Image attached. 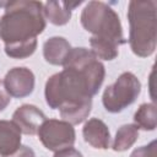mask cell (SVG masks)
I'll use <instances>...</instances> for the list:
<instances>
[{"mask_svg":"<svg viewBox=\"0 0 157 157\" xmlns=\"http://www.w3.org/2000/svg\"><path fill=\"white\" fill-rule=\"evenodd\" d=\"M63 66L45 82V102L52 109L92 99L105 77L104 65L83 47L71 48Z\"/></svg>","mask_w":157,"mask_h":157,"instance_id":"1","label":"cell"},{"mask_svg":"<svg viewBox=\"0 0 157 157\" xmlns=\"http://www.w3.org/2000/svg\"><path fill=\"white\" fill-rule=\"evenodd\" d=\"M0 17V39L5 48L37 40L47 26L44 5L40 1H6Z\"/></svg>","mask_w":157,"mask_h":157,"instance_id":"2","label":"cell"},{"mask_svg":"<svg viewBox=\"0 0 157 157\" xmlns=\"http://www.w3.org/2000/svg\"><path fill=\"white\" fill-rule=\"evenodd\" d=\"M129 44L140 58L153 54L157 44V2L132 0L128 6Z\"/></svg>","mask_w":157,"mask_h":157,"instance_id":"3","label":"cell"},{"mask_svg":"<svg viewBox=\"0 0 157 157\" xmlns=\"http://www.w3.org/2000/svg\"><path fill=\"white\" fill-rule=\"evenodd\" d=\"M82 27L93 37L113 42L118 45L126 43L118 13L105 2L90 1L81 12Z\"/></svg>","mask_w":157,"mask_h":157,"instance_id":"4","label":"cell"},{"mask_svg":"<svg viewBox=\"0 0 157 157\" xmlns=\"http://www.w3.org/2000/svg\"><path fill=\"white\" fill-rule=\"evenodd\" d=\"M141 92V82L132 72H123L114 83L107 86L102 103L107 112L119 113L132 104Z\"/></svg>","mask_w":157,"mask_h":157,"instance_id":"5","label":"cell"},{"mask_svg":"<svg viewBox=\"0 0 157 157\" xmlns=\"http://www.w3.org/2000/svg\"><path fill=\"white\" fill-rule=\"evenodd\" d=\"M37 135L43 146L54 152L72 147L76 140L74 126L65 120L58 119H47L43 121Z\"/></svg>","mask_w":157,"mask_h":157,"instance_id":"6","label":"cell"},{"mask_svg":"<svg viewBox=\"0 0 157 157\" xmlns=\"http://www.w3.org/2000/svg\"><path fill=\"white\" fill-rule=\"evenodd\" d=\"M34 74L25 66L10 69L4 78V86L7 93L15 98L29 96L34 90Z\"/></svg>","mask_w":157,"mask_h":157,"instance_id":"7","label":"cell"},{"mask_svg":"<svg viewBox=\"0 0 157 157\" xmlns=\"http://www.w3.org/2000/svg\"><path fill=\"white\" fill-rule=\"evenodd\" d=\"M45 120V114L33 104H22L12 114V121L26 135H36Z\"/></svg>","mask_w":157,"mask_h":157,"instance_id":"8","label":"cell"},{"mask_svg":"<svg viewBox=\"0 0 157 157\" xmlns=\"http://www.w3.org/2000/svg\"><path fill=\"white\" fill-rule=\"evenodd\" d=\"M85 141L94 148L107 150L110 145V132L105 123L98 118H92L86 121L82 129Z\"/></svg>","mask_w":157,"mask_h":157,"instance_id":"9","label":"cell"},{"mask_svg":"<svg viewBox=\"0 0 157 157\" xmlns=\"http://www.w3.org/2000/svg\"><path fill=\"white\" fill-rule=\"evenodd\" d=\"M71 50L70 43L64 37H52L43 44V56L52 65H64Z\"/></svg>","mask_w":157,"mask_h":157,"instance_id":"10","label":"cell"},{"mask_svg":"<svg viewBox=\"0 0 157 157\" xmlns=\"http://www.w3.org/2000/svg\"><path fill=\"white\" fill-rule=\"evenodd\" d=\"M21 131L11 120H0V155L13 153L21 146Z\"/></svg>","mask_w":157,"mask_h":157,"instance_id":"11","label":"cell"},{"mask_svg":"<svg viewBox=\"0 0 157 157\" xmlns=\"http://www.w3.org/2000/svg\"><path fill=\"white\" fill-rule=\"evenodd\" d=\"M78 2H65V1H47L44 4V16L50 23L55 26H64L71 18V11L78 6Z\"/></svg>","mask_w":157,"mask_h":157,"instance_id":"12","label":"cell"},{"mask_svg":"<svg viewBox=\"0 0 157 157\" xmlns=\"http://www.w3.org/2000/svg\"><path fill=\"white\" fill-rule=\"evenodd\" d=\"M91 108H92V99H88L81 103H75V104L61 107L59 108V113L63 120L70 123L71 125H76V124L82 123L90 115Z\"/></svg>","mask_w":157,"mask_h":157,"instance_id":"13","label":"cell"},{"mask_svg":"<svg viewBox=\"0 0 157 157\" xmlns=\"http://www.w3.org/2000/svg\"><path fill=\"white\" fill-rule=\"evenodd\" d=\"M137 137H139V128L135 124L121 125L115 134L112 147L117 152L126 151L136 142Z\"/></svg>","mask_w":157,"mask_h":157,"instance_id":"14","label":"cell"},{"mask_svg":"<svg viewBox=\"0 0 157 157\" xmlns=\"http://www.w3.org/2000/svg\"><path fill=\"white\" fill-rule=\"evenodd\" d=\"M135 125L139 129L152 131L157 126V113L155 103H144L139 107L134 115Z\"/></svg>","mask_w":157,"mask_h":157,"instance_id":"15","label":"cell"},{"mask_svg":"<svg viewBox=\"0 0 157 157\" xmlns=\"http://www.w3.org/2000/svg\"><path fill=\"white\" fill-rule=\"evenodd\" d=\"M90 45H91V50L97 56V59L113 60L119 54V45L118 44L109 42V40L96 38L93 36L90 38Z\"/></svg>","mask_w":157,"mask_h":157,"instance_id":"16","label":"cell"},{"mask_svg":"<svg viewBox=\"0 0 157 157\" xmlns=\"http://www.w3.org/2000/svg\"><path fill=\"white\" fill-rule=\"evenodd\" d=\"M130 157H157V142L156 140L151 141L148 145L141 146L132 151Z\"/></svg>","mask_w":157,"mask_h":157,"instance_id":"17","label":"cell"},{"mask_svg":"<svg viewBox=\"0 0 157 157\" xmlns=\"http://www.w3.org/2000/svg\"><path fill=\"white\" fill-rule=\"evenodd\" d=\"M11 101V96L7 93L5 86H4V81L0 80V112H2Z\"/></svg>","mask_w":157,"mask_h":157,"instance_id":"18","label":"cell"},{"mask_svg":"<svg viewBox=\"0 0 157 157\" xmlns=\"http://www.w3.org/2000/svg\"><path fill=\"white\" fill-rule=\"evenodd\" d=\"M5 157H36V153L31 147L23 145V146H20L18 150H16L13 153Z\"/></svg>","mask_w":157,"mask_h":157,"instance_id":"19","label":"cell"},{"mask_svg":"<svg viewBox=\"0 0 157 157\" xmlns=\"http://www.w3.org/2000/svg\"><path fill=\"white\" fill-rule=\"evenodd\" d=\"M54 157H83L80 151H77L74 147H67L60 151H56Z\"/></svg>","mask_w":157,"mask_h":157,"instance_id":"20","label":"cell"},{"mask_svg":"<svg viewBox=\"0 0 157 157\" xmlns=\"http://www.w3.org/2000/svg\"><path fill=\"white\" fill-rule=\"evenodd\" d=\"M5 4H6V1H4V2H0V6H5Z\"/></svg>","mask_w":157,"mask_h":157,"instance_id":"21","label":"cell"}]
</instances>
